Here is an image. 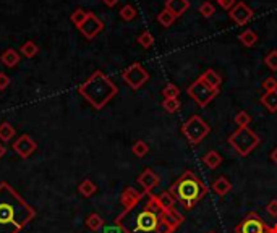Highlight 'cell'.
<instances>
[{
  "instance_id": "1",
  "label": "cell",
  "mask_w": 277,
  "mask_h": 233,
  "mask_svg": "<svg viewBox=\"0 0 277 233\" xmlns=\"http://www.w3.org/2000/svg\"><path fill=\"white\" fill-rule=\"evenodd\" d=\"M183 217L175 209L164 210L156 196L146 193L143 200L117 216L115 225L122 233H174Z\"/></svg>"
},
{
  "instance_id": "2",
  "label": "cell",
  "mask_w": 277,
  "mask_h": 233,
  "mask_svg": "<svg viewBox=\"0 0 277 233\" xmlns=\"http://www.w3.org/2000/svg\"><path fill=\"white\" fill-rule=\"evenodd\" d=\"M34 217L36 209L9 182L0 183V233H20Z\"/></svg>"
},
{
  "instance_id": "3",
  "label": "cell",
  "mask_w": 277,
  "mask_h": 233,
  "mask_svg": "<svg viewBox=\"0 0 277 233\" xmlns=\"http://www.w3.org/2000/svg\"><path fill=\"white\" fill-rule=\"evenodd\" d=\"M78 92L91 104L93 108L102 110L117 96L119 88L115 86V83L106 73H102L101 70H96L85 83H81L78 86Z\"/></svg>"
},
{
  "instance_id": "4",
  "label": "cell",
  "mask_w": 277,
  "mask_h": 233,
  "mask_svg": "<svg viewBox=\"0 0 277 233\" xmlns=\"http://www.w3.org/2000/svg\"><path fill=\"white\" fill-rule=\"evenodd\" d=\"M169 191L183 204L185 209H193L195 204L198 201H201L204 194L207 193V186L191 172V170H186V172L172 184Z\"/></svg>"
},
{
  "instance_id": "5",
  "label": "cell",
  "mask_w": 277,
  "mask_h": 233,
  "mask_svg": "<svg viewBox=\"0 0 277 233\" xmlns=\"http://www.w3.org/2000/svg\"><path fill=\"white\" fill-rule=\"evenodd\" d=\"M228 144L237 150L238 156L246 157L248 154H251V150H254L256 148H258L259 136L256 134L250 126L238 128L237 132L228 136Z\"/></svg>"
},
{
  "instance_id": "6",
  "label": "cell",
  "mask_w": 277,
  "mask_h": 233,
  "mask_svg": "<svg viewBox=\"0 0 277 233\" xmlns=\"http://www.w3.org/2000/svg\"><path fill=\"white\" fill-rule=\"evenodd\" d=\"M209 132H211L209 125H207L199 115H191L190 118L182 125V133L191 144L201 142L206 136L209 134Z\"/></svg>"
},
{
  "instance_id": "7",
  "label": "cell",
  "mask_w": 277,
  "mask_h": 233,
  "mask_svg": "<svg viewBox=\"0 0 277 233\" xmlns=\"http://www.w3.org/2000/svg\"><path fill=\"white\" fill-rule=\"evenodd\" d=\"M188 96L196 102L199 107H206L207 104H211L212 99L219 94V89H214L212 86H209L206 81L199 76L195 83H191L188 88Z\"/></svg>"
},
{
  "instance_id": "8",
  "label": "cell",
  "mask_w": 277,
  "mask_h": 233,
  "mask_svg": "<svg viewBox=\"0 0 277 233\" xmlns=\"http://www.w3.org/2000/svg\"><path fill=\"white\" fill-rule=\"evenodd\" d=\"M122 78L131 89L138 91V89H140L143 84L148 83L149 73L144 70L141 64H133V65H130L128 68H125V70L122 72Z\"/></svg>"
},
{
  "instance_id": "9",
  "label": "cell",
  "mask_w": 277,
  "mask_h": 233,
  "mask_svg": "<svg viewBox=\"0 0 277 233\" xmlns=\"http://www.w3.org/2000/svg\"><path fill=\"white\" fill-rule=\"evenodd\" d=\"M266 225L258 214H248L237 227V233H264Z\"/></svg>"
},
{
  "instance_id": "10",
  "label": "cell",
  "mask_w": 277,
  "mask_h": 233,
  "mask_svg": "<svg viewBox=\"0 0 277 233\" xmlns=\"http://www.w3.org/2000/svg\"><path fill=\"white\" fill-rule=\"evenodd\" d=\"M38 149V142L34 141L30 134H22L18 136L17 141L13 142V150L22 157V159H28L31 154Z\"/></svg>"
},
{
  "instance_id": "11",
  "label": "cell",
  "mask_w": 277,
  "mask_h": 233,
  "mask_svg": "<svg viewBox=\"0 0 277 233\" xmlns=\"http://www.w3.org/2000/svg\"><path fill=\"white\" fill-rule=\"evenodd\" d=\"M78 30L81 31V34H83V36H85L86 39L93 40V39L104 30V23L101 22V20H99L98 16L94 15V13L89 12L88 18L85 20V23H83Z\"/></svg>"
},
{
  "instance_id": "12",
  "label": "cell",
  "mask_w": 277,
  "mask_h": 233,
  "mask_svg": "<svg viewBox=\"0 0 277 233\" xmlns=\"http://www.w3.org/2000/svg\"><path fill=\"white\" fill-rule=\"evenodd\" d=\"M228 15H230V18L233 20V23H237L238 26H243L253 18L254 13L245 2H238L228 10Z\"/></svg>"
},
{
  "instance_id": "13",
  "label": "cell",
  "mask_w": 277,
  "mask_h": 233,
  "mask_svg": "<svg viewBox=\"0 0 277 233\" xmlns=\"http://www.w3.org/2000/svg\"><path fill=\"white\" fill-rule=\"evenodd\" d=\"M144 191H138L135 190L133 186H127L125 190H123V193L120 196V204L123 209H130L133 208V206H136L138 202H140L143 198H144Z\"/></svg>"
},
{
  "instance_id": "14",
  "label": "cell",
  "mask_w": 277,
  "mask_h": 233,
  "mask_svg": "<svg viewBox=\"0 0 277 233\" xmlns=\"http://www.w3.org/2000/svg\"><path fill=\"white\" fill-rule=\"evenodd\" d=\"M138 183H140V186L143 188L144 193H152V190L159 184V176L151 168H146L138 176Z\"/></svg>"
},
{
  "instance_id": "15",
  "label": "cell",
  "mask_w": 277,
  "mask_h": 233,
  "mask_svg": "<svg viewBox=\"0 0 277 233\" xmlns=\"http://www.w3.org/2000/svg\"><path fill=\"white\" fill-rule=\"evenodd\" d=\"M188 8H190L188 0H167L165 2V10H169L175 18L182 16Z\"/></svg>"
},
{
  "instance_id": "16",
  "label": "cell",
  "mask_w": 277,
  "mask_h": 233,
  "mask_svg": "<svg viewBox=\"0 0 277 233\" xmlns=\"http://www.w3.org/2000/svg\"><path fill=\"white\" fill-rule=\"evenodd\" d=\"M0 60H2V64L5 66L15 68L20 64V60H22V56H20V52H17L15 49H7L4 50L2 56H0Z\"/></svg>"
},
{
  "instance_id": "17",
  "label": "cell",
  "mask_w": 277,
  "mask_h": 233,
  "mask_svg": "<svg viewBox=\"0 0 277 233\" xmlns=\"http://www.w3.org/2000/svg\"><path fill=\"white\" fill-rule=\"evenodd\" d=\"M212 190H214V193H216L217 196H225V194L230 193L232 183H230L228 178L219 176V178H216V182L212 183Z\"/></svg>"
},
{
  "instance_id": "18",
  "label": "cell",
  "mask_w": 277,
  "mask_h": 233,
  "mask_svg": "<svg viewBox=\"0 0 277 233\" xmlns=\"http://www.w3.org/2000/svg\"><path fill=\"white\" fill-rule=\"evenodd\" d=\"M156 200L159 202V206L164 209V210H170V209H175L174 206H175V201H177V198L170 193V191H164V193H161L159 196H156Z\"/></svg>"
},
{
  "instance_id": "19",
  "label": "cell",
  "mask_w": 277,
  "mask_h": 233,
  "mask_svg": "<svg viewBox=\"0 0 277 233\" xmlns=\"http://www.w3.org/2000/svg\"><path fill=\"white\" fill-rule=\"evenodd\" d=\"M261 104L264 106L269 112H277V89L275 91H267L261 96Z\"/></svg>"
},
{
  "instance_id": "20",
  "label": "cell",
  "mask_w": 277,
  "mask_h": 233,
  "mask_svg": "<svg viewBox=\"0 0 277 233\" xmlns=\"http://www.w3.org/2000/svg\"><path fill=\"white\" fill-rule=\"evenodd\" d=\"M96 191H98V184H96L93 180H89V178H86V180H83L80 184H78V193L83 196V198H91L96 194Z\"/></svg>"
},
{
  "instance_id": "21",
  "label": "cell",
  "mask_w": 277,
  "mask_h": 233,
  "mask_svg": "<svg viewBox=\"0 0 277 233\" xmlns=\"http://www.w3.org/2000/svg\"><path fill=\"white\" fill-rule=\"evenodd\" d=\"M203 162H204V166L207 168H217L220 164H222V156H220L217 150H209V152H206L204 157H203Z\"/></svg>"
},
{
  "instance_id": "22",
  "label": "cell",
  "mask_w": 277,
  "mask_h": 233,
  "mask_svg": "<svg viewBox=\"0 0 277 233\" xmlns=\"http://www.w3.org/2000/svg\"><path fill=\"white\" fill-rule=\"evenodd\" d=\"M15 134H17V130L13 128V125L10 122L4 120L2 123H0V141L9 142V141H12V138Z\"/></svg>"
},
{
  "instance_id": "23",
  "label": "cell",
  "mask_w": 277,
  "mask_h": 233,
  "mask_svg": "<svg viewBox=\"0 0 277 233\" xmlns=\"http://www.w3.org/2000/svg\"><path fill=\"white\" fill-rule=\"evenodd\" d=\"M201 78H203L209 86H212L214 89H219L220 84H222V78H220L219 74L212 70V68H207V70L201 74Z\"/></svg>"
},
{
  "instance_id": "24",
  "label": "cell",
  "mask_w": 277,
  "mask_h": 233,
  "mask_svg": "<svg viewBox=\"0 0 277 233\" xmlns=\"http://www.w3.org/2000/svg\"><path fill=\"white\" fill-rule=\"evenodd\" d=\"M86 227L91 230V232H99L102 227H104V218L99 216V214H89L88 217H86Z\"/></svg>"
},
{
  "instance_id": "25",
  "label": "cell",
  "mask_w": 277,
  "mask_h": 233,
  "mask_svg": "<svg viewBox=\"0 0 277 233\" xmlns=\"http://www.w3.org/2000/svg\"><path fill=\"white\" fill-rule=\"evenodd\" d=\"M20 52H22L23 57H26V58H33L34 56H38L39 47H38L36 42H34V40H26V42L22 46V49H20Z\"/></svg>"
},
{
  "instance_id": "26",
  "label": "cell",
  "mask_w": 277,
  "mask_h": 233,
  "mask_svg": "<svg viewBox=\"0 0 277 233\" xmlns=\"http://www.w3.org/2000/svg\"><path fill=\"white\" fill-rule=\"evenodd\" d=\"M238 39H240V42L243 44V46H246V47H253L256 42H258V34H256L254 31H251V30H245V31L238 36Z\"/></svg>"
},
{
  "instance_id": "27",
  "label": "cell",
  "mask_w": 277,
  "mask_h": 233,
  "mask_svg": "<svg viewBox=\"0 0 277 233\" xmlns=\"http://www.w3.org/2000/svg\"><path fill=\"white\" fill-rule=\"evenodd\" d=\"M131 152H133V156H136L138 159H143V157L148 156V152H149L148 142L143 141V140H138L133 144V148H131Z\"/></svg>"
},
{
  "instance_id": "28",
  "label": "cell",
  "mask_w": 277,
  "mask_h": 233,
  "mask_svg": "<svg viewBox=\"0 0 277 233\" xmlns=\"http://www.w3.org/2000/svg\"><path fill=\"white\" fill-rule=\"evenodd\" d=\"M88 15H89V12L83 10V8H76L70 15V22L76 26V28H80V26L85 23V20L88 18Z\"/></svg>"
},
{
  "instance_id": "29",
  "label": "cell",
  "mask_w": 277,
  "mask_h": 233,
  "mask_svg": "<svg viewBox=\"0 0 277 233\" xmlns=\"http://www.w3.org/2000/svg\"><path fill=\"white\" fill-rule=\"evenodd\" d=\"M175 16L172 15V13L169 12V10H162L161 13L157 15V22L161 23V26H164V28H170L172 24H174V22H175Z\"/></svg>"
},
{
  "instance_id": "30",
  "label": "cell",
  "mask_w": 277,
  "mask_h": 233,
  "mask_svg": "<svg viewBox=\"0 0 277 233\" xmlns=\"http://www.w3.org/2000/svg\"><path fill=\"white\" fill-rule=\"evenodd\" d=\"M235 123H237V126L238 128H246V126H250V123H251V116L248 112L245 110H240L237 115H235Z\"/></svg>"
},
{
  "instance_id": "31",
  "label": "cell",
  "mask_w": 277,
  "mask_h": 233,
  "mask_svg": "<svg viewBox=\"0 0 277 233\" xmlns=\"http://www.w3.org/2000/svg\"><path fill=\"white\" fill-rule=\"evenodd\" d=\"M120 18L123 20V22H133V20L136 18V10L133 5H125L122 6L120 10Z\"/></svg>"
},
{
  "instance_id": "32",
  "label": "cell",
  "mask_w": 277,
  "mask_h": 233,
  "mask_svg": "<svg viewBox=\"0 0 277 233\" xmlns=\"http://www.w3.org/2000/svg\"><path fill=\"white\" fill-rule=\"evenodd\" d=\"M162 94H164V99H178L180 89L174 83H169L167 86L162 89Z\"/></svg>"
},
{
  "instance_id": "33",
  "label": "cell",
  "mask_w": 277,
  "mask_h": 233,
  "mask_svg": "<svg viewBox=\"0 0 277 233\" xmlns=\"http://www.w3.org/2000/svg\"><path fill=\"white\" fill-rule=\"evenodd\" d=\"M138 42H140V46H143L144 49H149V47L154 46V38H152V34L144 31L141 32L140 36H138Z\"/></svg>"
},
{
  "instance_id": "34",
  "label": "cell",
  "mask_w": 277,
  "mask_h": 233,
  "mask_svg": "<svg viewBox=\"0 0 277 233\" xmlns=\"http://www.w3.org/2000/svg\"><path fill=\"white\" fill-rule=\"evenodd\" d=\"M162 107H164L167 112L174 114V112H177V110H178L180 107H182V104H180V100H178V99H164Z\"/></svg>"
},
{
  "instance_id": "35",
  "label": "cell",
  "mask_w": 277,
  "mask_h": 233,
  "mask_svg": "<svg viewBox=\"0 0 277 233\" xmlns=\"http://www.w3.org/2000/svg\"><path fill=\"white\" fill-rule=\"evenodd\" d=\"M264 64L271 72H277V50H271L264 58Z\"/></svg>"
},
{
  "instance_id": "36",
  "label": "cell",
  "mask_w": 277,
  "mask_h": 233,
  "mask_svg": "<svg viewBox=\"0 0 277 233\" xmlns=\"http://www.w3.org/2000/svg\"><path fill=\"white\" fill-rule=\"evenodd\" d=\"M199 13L204 16V18H211L214 13H216V8H214V5L211 2H203L201 5H199Z\"/></svg>"
},
{
  "instance_id": "37",
  "label": "cell",
  "mask_w": 277,
  "mask_h": 233,
  "mask_svg": "<svg viewBox=\"0 0 277 233\" xmlns=\"http://www.w3.org/2000/svg\"><path fill=\"white\" fill-rule=\"evenodd\" d=\"M262 89H264V92L267 91H275L277 89V80L274 76H269L262 81Z\"/></svg>"
},
{
  "instance_id": "38",
  "label": "cell",
  "mask_w": 277,
  "mask_h": 233,
  "mask_svg": "<svg viewBox=\"0 0 277 233\" xmlns=\"http://www.w3.org/2000/svg\"><path fill=\"white\" fill-rule=\"evenodd\" d=\"M10 86V78L7 73H2L0 72V91H5L7 88Z\"/></svg>"
},
{
  "instance_id": "39",
  "label": "cell",
  "mask_w": 277,
  "mask_h": 233,
  "mask_svg": "<svg viewBox=\"0 0 277 233\" xmlns=\"http://www.w3.org/2000/svg\"><path fill=\"white\" fill-rule=\"evenodd\" d=\"M266 210H267V214L271 216V217H277V201L274 200V201L269 202L267 208H266Z\"/></svg>"
},
{
  "instance_id": "40",
  "label": "cell",
  "mask_w": 277,
  "mask_h": 233,
  "mask_svg": "<svg viewBox=\"0 0 277 233\" xmlns=\"http://www.w3.org/2000/svg\"><path fill=\"white\" fill-rule=\"evenodd\" d=\"M235 4H237V2H235V0H219V5L222 6L224 10H230Z\"/></svg>"
},
{
  "instance_id": "41",
  "label": "cell",
  "mask_w": 277,
  "mask_h": 233,
  "mask_svg": "<svg viewBox=\"0 0 277 233\" xmlns=\"http://www.w3.org/2000/svg\"><path fill=\"white\" fill-rule=\"evenodd\" d=\"M104 4H106L107 6H110V8H112V6H115L117 4H119V0H102Z\"/></svg>"
},
{
  "instance_id": "42",
  "label": "cell",
  "mask_w": 277,
  "mask_h": 233,
  "mask_svg": "<svg viewBox=\"0 0 277 233\" xmlns=\"http://www.w3.org/2000/svg\"><path fill=\"white\" fill-rule=\"evenodd\" d=\"M264 233H277V224L272 225V227H266V232Z\"/></svg>"
},
{
  "instance_id": "43",
  "label": "cell",
  "mask_w": 277,
  "mask_h": 233,
  "mask_svg": "<svg viewBox=\"0 0 277 233\" xmlns=\"http://www.w3.org/2000/svg\"><path fill=\"white\" fill-rule=\"evenodd\" d=\"M5 154H7V148L2 144V142H0V159H2V157H4Z\"/></svg>"
},
{
  "instance_id": "44",
  "label": "cell",
  "mask_w": 277,
  "mask_h": 233,
  "mask_svg": "<svg viewBox=\"0 0 277 233\" xmlns=\"http://www.w3.org/2000/svg\"><path fill=\"white\" fill-rule=\"evenodd\" d=\"M271 159H272V162H275L277 164V148L272 150V152H271Z\"/></svg>"
},
{
  "instance_id": "45",
  "label": "cell",
  "mask_w": 277,
  "mask_h": 233,
  "mask_svg": "<svg viewBox=\"0 0 277 233\" xmlns=\"http://www.w3.org/2000/svg\"><path fill=\"white\" fill-rule=\"evenodd\" d=\"M211 233H214V232H211Z\"/></svg>"
},
{
  "instance_id": "46",
  "label": "cell",
  "mask_w": 277,
  "mask_h": 233,
  "mask_svg": "<svg viewBox=\"0 0 277 233\" xmlns=\"http://www.w3.org/2000/svg\"><path fill=\"white\" fill-rule=\"evenodd\" d=\"M217 2H219V0H217Z\"/></svg>"
}]
</instances>
